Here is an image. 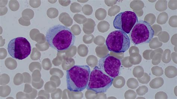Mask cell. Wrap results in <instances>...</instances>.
<instances>
[{"instance_id":"9","label":"cell","mask_w":177,"mask_h":99,"mask_svg":"<svg viewBox=\"0 0 177 99\" xmlns=\"http://www.w3.org/2000/svg\"><path fill=\"white\" fill-rule=\"evenodd\" d=\"M163 79L161 77H156L150 82V85L153 89H158L162 86L164 84Z\"/></svg>"},{"instance_id":"17","label":"cell","mask_w":177,"mask_h":99,"mask_svg":"<svg viewBox=\"0 0 177 99\" xmlns=\"http://www.w3.org/2000/svg\"><path fill=\"white\" fill-rule=\"evenodd\" d=\"M130 80H131L132 83H131L130 85L129 86V87L131 88L132 89H135L137 88L139 86V84L137 80L134 78H131Z\"/></svg>"},{"instance_id":"8","label":"cell","mask_w":177,"mask_h":99,"mask_svg":"<svg viewBox=\"0 0 177 99\" xmlns=\"http://www.w3.org/2000/svg\"><path fill=\"white\" fill-rule=\"evenodd\" d=\"M98 65L106 74L112 78H115L119 75L121 61L110 54L100 59Z\"/></svg>"},{"instance_id":"5","label":"cell","mask_w":177,"mask_h":99,"mask_svg":"<svg viewBox=\"0 0 177 99\" xmlns=\"http://www.w3.org/2000/svg\"><path fill=\"white\" fill-rule=\"evenodd\" d=\"M105 44L110 51L124 53L130 48V39L127 33L121 30H116L108 35Z\"/></svg>"},{"instance_id":"15","label":"cell","mask_w":177,"mask_h":99,"mask_svg":"<svg viewBox=\"0 0 177 99\" xmlns=\"http://www.w3.org/2000/svg\"><path fill=\"white\" fill-rule=\"evenodd\" d=\"M148 88L147 86H142L139 87L136 90L137 94L140 96H143L148 92Z\"/></svg>"},{"instance_id":"11","label":"cell","mask_w":177,"mask_h":99,"mask_svg":"<svg viewBox=\"0 0 177 99\" xmlns=\"http://www.w3.org/2000/svg\"><path fill=\"white\" fill-rule=\"evenodd\" d=\"M168 19V16L167 13L163 12L160 13L158 16L157 22L160 24H163L166 23Z\"/></svg>"},{"instance_id":"20","label":"cell","mask_w":177,"mask_h":99,"mask_svg":"<svg viewBox=\"0 0 177 99\" xmlns=\"http://www.w3.org/2000/svg\"><path fill=\"white\" fill-rule=\"evenodd\" d=\"M177 16H172V17L170 18V21H169V24H170L172 23V22H174V27H177Z\"/></svg>"},{"instance_id":"2","label":"cell","mask_w":177,"mask_h":99,"mask_svg":"<svg viewBox=\"0 0 177 99\" xmlns=\"http://www.w3.org/2000/svg\"><path fill=\"white\" fill-rule=\"evenodd\" d=\"M91 73L88 65H75L66 71L67 88L71 92H81L87 88Z\"/></svg>"},{"instance_id":"16","label":"cell","mask_w":177,"mask_h":99,"mask_svg":"<svg viewBox=\"0 0 177 99\" xmlns=\"http://www.w3.org/2000/svg\"><path fill=\"white\" fill-rule=\"evenodd\" d=\"M138 80L140 83L143 84H147L150 80V77L147 73H145L144 76L141 78H138Z\"/></svg>"},{"instance_id":"4","label":"cell","mask_w":177,"mask_h":99,"mask_svg":"<svg viewBox=\"0 0 177 99\" xmlns=\"http://www.w3.org/2000/svg\"><path fill=\"white\" fill-rule=\"evenodd\" d=\"M155 32L151 26L145 21H138L129 33L132 43L135 45L149 43L153 39Z\"/></svg>"},{"instance_id":"12","label":"cell","mask_w":177,"mask_h":99,"mask_svg":"<svg viewBox=\"0 0 177 99\" xmlns=\"http://www.w3.org/2000/svg\"><path fill=\"white\" fill-rule=\"evenodd\" d=\"M144 73V70L142 67L140 66H137L134 69L133 71V74L135 77L140 78L143 75Z\"/></svg>"},{"instance_id":"6","label":"cell","mask_w":177,"mask_h":99,"mask_svg":"<svg viewBox=\"0 0 177 99\" xmlns=\"http://www.w3.org/2000/svg\"><path fill=\"white\" fill-rule=\"evenodd\" d=\"M30 42L25 38H14L9 42L8 51L9 54L14 59L22 60L28 57L31 52Z\"/></svg>"},{"instance_id":"13","label":"cell","mask_w":177,"mask_h":99,"mask_svg":"<svg viewBox=\"0 0 177 99\" xmlns=\"http://www.w3.org/2000/svg\"><path fill=\"white\" fill-rule=\"evenodd\" d=\"M171 51L170 50L166 49L165 50L162 57V61L165 63H168L171 60L170 56Z\"/></svg>"},{"instance_id":"14","label":"cell","mask_w":177,"mask_h":99,"mask_svg":"<svg viewBox=\"0 0 177 99\" xmlns=\"http://www.w3.org/2000/svg\"><path fill=\"white\" fill-rule=\"evenodd\" d=\"M151 70L152 74L157 77L162 75L163 74V71L161 67L159 66L153 67Z\"/></svg>"},{"instance_id":"1","label":"cell","mask_w":177,"mask_h":99,"mask_svg":"<svg viewBox=\"0 0 177 99\" xmlns=\"http://www.w3.org/2000/svg\"><path fill=\"white\" fill-rule=\"evenodd\" d=\"M46 39L51 48L60 51L67 50L73 46L76 38L68 27L56 24L47 30Z\"/></svg>"},{"instance_id":"7","label":"cell","mask_w":177,"mask_h":99,"mask_svg":"<svg viewBox=\"0 0 177 99\" xmlns=\"http://www.w3.org/2000/svg\"><path fill=\"white\" fill-rule=\"evenodd\" d=\"M138 22V17L136 13L132 11H126L115 16L113 21V26L115 29L129 34Z\"/></svg>"},{"instance_id":"3","label":"cell","mask_w":177,"mask_h":99,"mask_svg":"<svg viewBox=\"0 0 177 99\" xmlns=\"http://www.w3.org/2000/svg\"><path fill=\"white\" fill-rule=\"evenodd\" d=\"M114 79L106 74L99 67L95 66L91 71L87 89L96 94L106 92L111 86Z\"/></svg>"},{"instance_id":"19","label":"cell","mask_w":177,"mask_h":99,"mask_svg":"<svg viewBox=\"0 0 177 99\" xmlns=\"http://www.w3.org/2000/svg\"><path fill=\"white\" fill-rule=\"evenodd\" d=\"M152 51V50H147L144 51V53H143V57L145 59H147V60H150L151 59L149 57V56H150L151 52Z\"/></svg>"},{"instance_id":"18","label":"cell","mask_w":177,"mask_h":99,"mask_svg":"<svg viewBox=\"0 0 177 99\" xmlns=\"http://www.w3.org/2000/svg\"><path fill=\"white\" fill-rule=\"evenodd\" d=\"M167 94L165 93L161 92H158L155 95V99H167Z\"/></svg>"},{"instance_id":"10","label":"cell","mask_w":177,"mask_h":99,"mask_svg":"<svg viewBox=\"0 0 177 99\" xmlns=\"http://www.w3.org/2000/svg\"><path fill=\"white\" fill-rule=\"evenodd\" d=\"M165 74L169 78H172L177 76V68L173 66H169L166 68Z\"/></svg>"}]
</instances>
